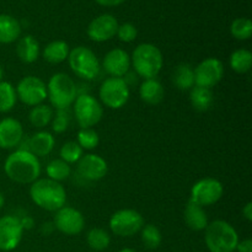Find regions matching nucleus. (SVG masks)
Masks as SVG:
<instances>
[{
    "label": "nucleus",
    "mask_w": 252,
    "mask_h": 252,
    "mask_svg": "<svg viewBox=\"0 0 252 252\" xmlns=\"http://www.w3.org/2000/svg\"><path fill=\"white\" fill-rule=\"evenodd\" d=\"M46 172L48 179L53 180V181L62 182L64 180L68 179L71 174V169L69 164L63 161L62 159L52 160L46 167Z\"/></svg>",
    "instance_id": "c756f323"
},
{
    "label": "nucleus",
    "mask_w": 252,
    "mask_h": 252,
    "mask_svg": "<svg viewBox=\"0 0 252 252\" xmlns=\"http://www.w3.org/2000/svg\"><path fill=\"white\" fill-rule=\"evenodd\" d=\"M54 144H56V139L51 133L47 132V130H39L30 138L29 149L27 150L31 152L34 157L43 158L51 154Z\"/></svg>",
    "instance_id": "aec40b11"
},
{
    "label": "nucleus",
    "mask_w": 252,
    "mask_h": 252,
    "mask_svg": "<svg viewBox=\"0 0 252 252\" xmlns=\"http://www.w3.org/2000/svg\"><path fill=\"white\" fill-rule=\"evenodd\" d=\"M2 76H4V70H2V68L0 66V81H2Z\"/></svg>",
    "instance_id": "a18cd8bd"
},
{
    "label": "nucleus",
    "mask_w": 252,
    "mask_h": 252,
    "mask_svg": "<svg viewBox=\"0 0 252 252\" xmlns=\"http://www.w3.org/2000/svg\"><path fill=\"white\" fill-rule=\"evenodd\" d=\"M118 21L113 15L103 14L95 17L88 26V36L94 42H106L116 36Z\"/></svg>",
    "instance_id": "2eb2a0df"
},
{
    "label": "nucleus",
    "mask_w": 252,
    "mask_h": 252,
    "mask_svg": "<svg viewBox=\"0 0 252 252\" xmlns=\"http://www.w3.org/2000/svg\"><path fill=\"white\" fill-rule=\"evenodd\" d=\"M61 159L66 164H74L78 162L84 155V150L76 142H66L61 148Z\"/></svg>",
    "instance_id": "72a5a7b5"
},
{
    "label": "nucleus",
    "mask_w": 252,
    "mask_h": 252,
    "mask_svg": "<svg viewBox=\"0 0 252 252\" xmlns=\"http://www.w3.org/2000/svg\"><path fill=\"white\" fill-rule=\"evenodd\" d=\"M144 226V218L134 209H121L112 214L110 219V228L115 235L129 238L139 233Z\"/></svg>",
    "instance_id": "1a4fd4ad"
},
{
    "label": "nucleus",
    "mask_w": 252,
    "mask_h": 252,
    "mask_svg": "<svg viewBox=\"0 0 252 252\" xmlns=\"http://www.w3.org/2000/svg\"><path fill=\"white\" fill-rule=\"evenodd\" d=\"M20 219V218H19ZM20 223H21V226L22 229H32L33 228V219L31 218V217H25V218L20 219Z\"/></svg>",
    "instance_id": "ea45409f"
},
{
    "label": "nucleus",
    "mask_w": 252,
    "mask_h": 252,
    "mask_svg": "<svg viewBox=\"0 0 252 252\" xmlns=\"http://www.w3.org/2000/svg\"><path fill=\"white\" fill-rule=\"evenodd\" d=\"M140 234H142L140 236H142V241L144 246L147 249H150V250H155V249L159 248L162 241L161 231L154 224H147V225L143 226Z\"/></svg>",
    "instance_id": "2f4dec72"
},
{
    "label": "nucleus",
    "mask_w": 252,
    "mask_h": 252,
    "mask_svg": "<svg viewBox=\"0 0 252 252\" xmlns=\"http://www.w3.org/2000/svg\"><path fill=\"white\" fill-rule=\"evenodd\" d=\"M139 95L148 105H159L164 100L165 91L161 83L157 79H144L139 86Z\"/></svg>",
    "instance_id": "4be33fe9"
},
{
    "label": "nucleus",
    "mask_w": 252,
    "mask_h": 252,
    "mask_svg": "<svg viewBox=\"0 0 252 252\" xmlns=\"http://www.w3.org/2000/svg\"><path fill=\"white\" fill-rule=\"evenodd\" d=\"M194 71V85L211 89L220 83L224 75V65L219 59L207 58L202 61Z\"/></svg>",
    "instance_id": "f8f14e48"
},
{
    "label": "nucleus",
    "mask_w": 252,
    "mask_h": 252,
    "mask_svg": "<svg viewBox=\"0 0 252 252\" xmlns=\"http://www.w3.org/2000/svg\"><path fill=\"white\" fill-rule=\"evenodd\" d=\"M103 69L112 78H123L130 68V57L125 49L113 48L105 56L102 62Z\"/></svg>",
    "instance_id": "f3484780"
},
{
    "label": "nucleus",
    "mask_w": 252,
    "mask_h": 252,
    "mask_svg": "<svg viewBox=\"0 0 252 252\" xmlns=\"http://www.w3.org/2000/svg\"><path fill=\"white\" fill-rule=\"evenodd\" d=\"M74 115L80 128H91L101 121L103 108L94 96L81 94L74 101Z\"/></svg>",
    "instance_id": "6e6552de"
},
{
    "label": "nucleus",
    "mask_w": 252,
    "mask_h": 252,
    "mask_svg": "<svg viewBox=\"0 0 252 252\" xmlns=\"http://www.w3.org/2000/svg\"><path fill=\"white\" fill-rule=\"evenodd\" d=\"M47 97L57 110H68L76 98L75 83L66 74L56 73L47 84Z\"/></svg>",
    "instance_id": "39448f33"
},
{
    "label": "nucleus",
    "mask_w": 252,
    "mask_h": 252,
    "mask_svg": "<svg viewBox=\"0 0 252 252\" xmlns=\"http://www.w3.org/2000/svg\"><path fill=\"white\" fill-rule=\"evenodd\" d=\"M4 204H5V197H4V194H2L1 192H0V209H1L2 207H4Z\"/></svg>",
    "instance_id": "37998d69"
},
{
    "label": "nucleus",
    "mask_w": 252,
    "mask_h": 252,
    "mask_svg": "<svg viewBox=\"0 0 252 252\" xmlns=\"http://www.w3.org/2000/svg\"><path fill=\"white\" fill-rule=\"evenodd\" d=\"M97 4L102 5V6H118L122 2H125L126 0H95Z\"/></svg>",
    "instance_id": "58836bf2"
},
{
    "label": "nucleus",
    "mask_w": 252,
    "mask_h": 252,
    "mask_svg": "<svg viewBox=\"0 0 252 252\" xmlns=\"http://www.w3.org/2000/svg\"><path fill=\"white\" fill-rule=\"evenodd\" d=\"M172 83L179 90L189 91L194 86V71L189 64L181 63L172 73Z\"/></svg>",
    "instance_id": "b1692460"
},
{
    "label": "nucleus",
    "mask_w": 252,
    "mask_h": 252,
    "mask_svg": "<svg viewBox=\"0 0 252 252\" xmlns=\"http://www.w3.org/2000/svg\"><path fill=\"white\" fill-rule=\"evenodd\" d=\"M108 166L103 158L97 154H86L78 161V172L88 181H98L107 175Z\"/></svg>",
    "instance_id": "dca6fc26"
},
{
    "label": "nucleus",
    "mask_w": 252,
    "mask_h": 252,
    "mask_svg": "<svg viewBox=\"0 0 252 252\" xmlns=\"http://www.w3.org/2000/svg\"><path fill=\"white\" fill-rule=\"evenodd\" d=\"M69 46L64 41H52L44 47L43 58L44 61L51 64H59L62 62L66 61L69 56Z\"/></svg>",
    "instance_id": "393cba45"
},
{
    "label": "nucleus",
    "mask_w": 252,
    "mask_h": 252,
    "mask_svg": "<svg viewBox=\"0 0 252 252\" xmlns=\"http://www.w3.org/2000/svg\"><path fill=\"white\" fill-rule=\"evenodd\" d=\"M231 69L239 74H245L250 71L252 65V53L248 49H236L229 58Z\"/></svg>",
    "instance_id": "cd10ccee"
},
{
    "label": "nucleus",
    "mask_w": 252,
    "mask_h": 252,
    "mask_svg": "<svg viewBox=\"0 0 252 252\" xmlns=\"http://www.w3.org/2000/svg\"><path fill=\"white\" fill-rule=\"evenodd\" d=\"M17 101L16 90L9 81H0V112L6 113L15 107Z\"/></svg>",
    "instance_id": "c85d7f7f"
},
{
    "label": "nucleus",
    "mask_w": 252,
    "mask_h": 252,
    "mask_svg": "<svg viewBox=\"0 0 252 252\" xmlns=\"http://www.w3.org/2000/svg\"><path fill=\"white\" fill-rule=\"evenodd\" d=\"M15 90L17 98L22 103L32 107L41 105L47 98V85L43 80L33 75L22 78Z\"/></svg>",
    "instance_id": "9d476101"
},
{
    "label": "nucleus",
    "mask_w": 252,
    "mask_h": 252,
    "mask_svg": "<svg viewBox=\"0 0 252 252\" xmlns=\"http://www.w3.org/2000/svg\"><path fill=\"white\" fill-rule=\"evenodd\" d=\"M118 252H135V251L132 250V249H122V250Z\"/></svg>",
    "instance_id": "c03bdc74"
},
{
    "label": "nucleus",
    "mask_w": 252,
    "mask_h": 252,
    "mask_svg": "<svg viewBox=\"0 0 252 252\" xmlns=\"http://www.w3.org/2000/svg\"><path fill=\"white\" fill-rule=\"evenodd\" d=\"M53 224L54 228L65 235H78L85 226V219L78 209L64 206L56 212Z\"/></svg>",
    "instance_id": "ddd939ff"
},
{
    "label": "nucleus",
    "mask_w": 252,
    "mask_h": 252,
    "mask_svg": "<svg viewBox=\"0 0 252 252\" xmlns=\"http://www.w3.org/2000/svg\"><path fill=\"white\" fill-rule=\"evenodd\" d=\"M238 252H252V240L251 239H246V240L239 241L238 246H236Z\"/></svg>",
    "instance_id": "4c0bfd02"
},
{
    "label": "nucleus",
    "mask_w": 252,
    "mask_h": 252,
    "mask_svg": "<svg viewBox=\"0 0 252 252\" xmlns=\"http://www.w3.org/2000/svg\"><path fill=\"white\" fill-rule=\"evenodd\" d=\"M78 143L83 150H93L100 143V137L98 133L93 128H80L78 132Z\"/></svg>",
    "instance_id": "f704fd0d"
},
{
    "label": "nucleus",
    "mask_w": 252,
    "mask_h": 252,
    "mask_svg": "<svg viewBox=\"0 0 252 252\" xmlns=\"http://www.w3.org/2000/svg\"><path fill=\"white\" fill-rule=\"evenodd\" d=\"M16 54L22 63L31 64L36 62L39 56V44L37 39L31 34L17 39Z\"/></svg>",
    "instance_id": "412c9836"
},
{
    "label": "nucleus",
    "mask_w": 252,
    "mask_h": 252,
    "mask_svg": "<svg viewBox=\"0 0 252 252\" xmlns=\"http://www.w3.org/2000/svg\"><path fill=\"white\" fill-rule=\"evenodd\" d=\"M70 118L66 110H57L56 117L52 120V130L56 133H64L69 127Z\"/></svg>",
    "instance_id": "c9c22d12"
},
{
    "label": "nucleus",
    "mask_w": 252,
    "mask_h": 252,
    "mask_svg": "<svg viewBox=\"0 0 252 252\" xmlns=\"http://www.w3.org/2000/svg\"><path fill=\"white\" fill-rule=\"evenodd\" d=\"M204 240L211 252H234L239 243V235L234 226L225 220H214L204 229Z\"/></svg>",
    "instance_id": "20e7f679"
},
{
    "label": "nucleus",
    "mask_w": 252,
    "mask_h": 252,
    "mask_svg": "<svg viewBox=\"0 0 252 252\" xmlns=\"http://www.w3.org/2000/svg\"><path fill=\"white\" fill-rule=\"evenodd\" d=\"M88 245L95 251H103L110 246L111 238L105 229L94 228L91 229L86 236Z\"/></svg>",
    "instance_id": "7c9ffc66"
},
{
    "label": "nucleus",
    "mask_w": 252,
    "mask_h": 252,
    "mask_svg": "<svg viewBox=\"0 0 252 252\" xmlns=\"http://www.w3.org/2000/svg\"><path fill=\"white\" fill-rule=\"evenodd\" d=\"M21 34V26L15 17L0 14V43L10 44L16 42Z\"/></svg>",
    "instance_id": "5701e85b"
},
{
    "label": "nucleus",
    "mask_w": 252,
    "mask_h": 252,
    "mask_svg": "<svg viewBox=\"0 0 252 252\" xmlns=\"http://www.w3.org/2000/svg\"><path fill=\"white\" fill-rule=\"evenodd\" d=\"M184 218L187 226L194 231H202L208 225V216L203 207L198 206L197 203L189 199L185 207Z\"/></svg>",
    "instance_id": "6ab92c4d"
},
{
    "label": "nucleus",
    "mask_w": 252,
    "mask_h": 252,
    "mask_svg": "<svg viewBox=\"0 0 252 252\" xmlns=\"http://www.w3.org/2000/svg\"><path fill=\"white\" fill-rule=\"evenodd\" d=\"M130 64L140 78L154 79L161 71L164 58L161 51L157 46L152 43H142L133 51Z\"/></svg>",
    "instance_id": "7ed1b4c3"
},
{
    "label": "nucleus",
    "mask_w": 252,
    "mask_h": 252,
    "mask_svg": "<svg viewBox=\"0 0 252 252\" xmlns=\"http://www.w3.org/2000/svg\"><path fill=\"white\" fill-rule=\"evenodd\" d=\"M224 189L219 180L206 177L193 185L191 189V201L201 207L213 206L223 197Z\"/></svg>",
    "instance_id": "9b49d317"
},
{
    "label": "nucleus",
    "mask_w": 252,
    "mask_h": 252,
    "mask_svg": "<svg viewBox=\"0 0 252 252\" xmlns=\"http://www.w3.org/2000/svg\"><path fill=\"white\" fill-rule=\"evenodd\" d=\"M243 216L246 220L251 221L252 220V203L251 202H248L246 206L243 208Z\"/></svg>",
    "instance_id": "a19ab883"
},
{
    "label": "nucleus",
    "mask_w": 252,
    "mask_h": 252,
    "mask_svg": "<svg viewBox=\"0 0 252 252\" xmlns=\"http://www.w3.org/2000/svg\"><path fill=\"white\" fill-rule=\"evenodd\" d=\"M24 138V128L20 121L12 117L2 118L0 121V148L14 149L21 144Z\"/></svg>",
    "instance_id": "a211bd4d"
},
{
    "label": "nucleus",
    "mask_w": 252,
    "mask_h": 252,
    "mask_svg": "<svg viewBox=\"0 0 252 252\" xmlns=\"http://www.w3.org/2000/svg\"><path fill=\"white\" fill-rule=\"evenodd\" d=\"M53 230H54V224L53 223H44V224H42L41 233L43 234V235H49V234H51Z\"/></svg>",
    "instance_id": "79ce46f5"
},
{
    "label": "nucleus",
    "mask_w": 252,
    "mask_h": 252,
    "mask_svg": "<svg viewBox=\"0 0 252 252\" xmlns=\"http://www.w3.org/2000/svg\"><path fill=\"white\" fill-rule=\"evenodd\" d=\"M30 197L39 208L48 212H57L65 206L66 192L61 182L48 179H38L31 184Z\"/></svg>",
    "instance_id": "f03ea898"
},
{
    "label": "nucleus",
    "mask_w": 252,
    "mask_h": 252,
    "mask_svg": "<svg viewBox=\"0 0 252 252\" xmlns=\"http://www.w3.org/2000/svg\"><path fill=\"white\" fill-rule=\"evenodd\" d=\"M189 102L194 110L199 112L209 110L213 105V93L211 89L202 88V86H193L189 90Z\"/></svg>",
    "instance_id": "a878e982"
},
{
    "label": "nucleus",
    "mask_w": 252,
    "mask_h": 252,
    "mask_svg": "<svg viewBox=\"0 0 252 252\" xmlns=\"http://www.w3.org/2000/svg\"><path fill=\"white\" fill-rule=\"evenodd\" d=\"M24 234L20 219L15 216L0 218V250L12 251L20 245Z\"/></svg>",
    "instance_id": "4468645a"
},
{
    "label": "nucleus",
    "mask_w": 252,
    "mask_h": 252,
    "mask_svg": "<svg viewBox=\"0 0 252 252\" xmlns=\"http://www.w3.org/2000/svg\"><path fill=\"white\" fill-rule=\"evenodd\" d=\"M54 117V112L51 106L47 105H37L32 107V110L29 113V120L33 127L42 129L46 126H48L52 122Z\"/></svg>",
    "instance_id": "bb28decb"
},
{
    "label": "nucleus",
    "mask_w": 252,
    "mask_h": 252,
    "mask_svg": "<svg viewBox=\"0 0 252 252\" xmlns=\"http://www.w3.org/2000/svg\"><path fill=\"white\" fill-rule=\"evenodd\" d=\"M100 100L106 107L118 110L129 100V86L123 78H107L100 86Z\"/></svg>",
    "instance_id": "0eeeda50"
},
{
    "label": "nucleus",
    "mask_w": 252,
    "mask_h": 252,
    "mask_svg": "<svg viewBox=\"0 0 252 252\" xmlns=\"http://www.w3.org/2000/svg\"><path fill=\"white\" fill-rule=\"evenodd\" d=\"M120 38V41L126 42V43H129V42H133L135 38H137V27L134 25H132L130 22H126V24L118 25L117 33H116Z\"/></svg>",
    "instance_id": "e433bc0d"
},
{
    "label": "nucleus",
    "mask_w": 252,
    "mask_h": 252,
    "mask_svg": "<svg viewBox=\"0 0 252 252\" xmlns=\"http://www.w3.org/2000/svg\"><path fill=\"white\" fill-rule=\"evenodd\" d=\"M230 33L239 41H246L252 36V22L246 17L234 20L230 26Z\"/></svg>",
    "instance_id": "473e14b6"
},
{
    "label": "nucleus",
    "mask_w": 252,
    "mask_h": 252,
    "mask_svg": "<svg viewBox=\"0 0 252 252\" xmlns=\"http://www.w3.org/2000/svg\"><path fill=\"white\" fill-rule=\"evenodd\" d=\"M4 171L11 181L20 185H31L39 179L41 162L29 150L17 149L6 158Z\"/></svg>",
    "instance_id": "f257e3e1"
},
{
    "label": "nucleus",
    "mask_w": 252,
    "mask_h": 252,
    "mask_svg": "<svg viewBox=\"0 0 252 252\" xmlns=\"http://www.w3.org/2000/svg\"><path fill=\"white\" fill-rule=\"evenodd\" d=\"M69 66L76 76L85 80H93L100 73V62L90 48L75 47L69 52Z\"/></svg>",
    "instance_id": "423d86ee"
}]
</instances>
